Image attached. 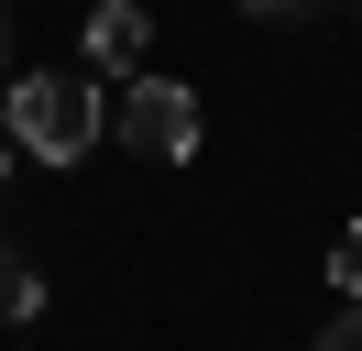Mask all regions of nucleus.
<instances>
[{
    "label": "nucleus",
    "instance_id": "obj_8",
    "mask_svg": "<svg viewBox=\"0 0 362 351\" xmlns=\"http://www.w3.org/2000/svg\"><path fill=\"white\" fill-rule=\"evenodd\" d=\"M351 22H362V0H351Z\"/></svg>",
    "mask_w": 362,
    "mask_h": 351
},
{
    "label": "nucleus",
    "instance_id": "obj_3",
    "mask_svg": "<svg viewBox=\"0 0 362 351\" xmlns=\"http://www.w3.org/2000/svg\"><path fill=\"white\" fill-rule=\"evenodd\" d=\"M143 33H154L143 0H99V11H88V66H99V77H143Z\"/></svg>",
    "mask_w": 362,
    "mask_h": 351
},
{
    "label": "nucleus",
    "instance_id": "obj_7",
    "mask_svg": "<svg viewBox=\"0 0 362 351\" xmlns=\"http://www.w3.org/2000/svg\"><path fill=\"white\" fill-rule=\"evenodd\" d=\"M11 154H23V143H11V132H0V187H11Z\"/></svg>",
    "mask_w": 362,
    "mask_h": 351
},
{
    "label": "nucleus",
    "instance_id": "obj_1",
    "mask_svg": "<svg viewBox=\"0 0 362 351\" xmlns=\"http://www.w3.org/2000/svg\"><path fill=\"white\" fill-rule=\"evenodd\" d=\"M99 121H110V99H99V77H77V66H33V77H11V99H0V132L23 154H45V165H77V154L99 143Z\"/></svg>",
    "mask_w": 362,
    "mask_h": 351
},
{
    "label": "nucleus",
    "instance_id": "obj_6",
    "mask_svg": "<svg viewBox=\"0 0 362 351\" xmlns=\"http://www.w3.org/2000/svg\"><path fill=\"white\" fill-rule=\"evenodd\" d=\"M318 351H362V297H351V307H340V318H329V329H318Z\"/></svg>",
    "mask_w": 362,
    "mask_h": 351
},
{
    "label": "nucleus",
    "instance_id": "obj_5",
    "mask_svg": "<svg viewBox=\"0 0 362 351\" xmlns=\"http://www.w3.org/2000/svg\"><path fill=\"white\" fill-rule=\"evenodd\" d=\"M329 285H340V297H362V219L340 231V253H329Z\"/></svg>",
    "mask_w": 362,
    "mask_h": 351
},
{
    "label": "nucleus",
    "instance_id": "obj_4",
    "mask_svg": "<svg viewBox=\"0 0 362 351\" xmlns=\"http://www.w3.org/2000/svg\"><path fill=\"white\" fill-rule=\"evenodd\" d=\"M33 307H45V275H33V263L0 241V318H33Z\"/></svg>",
    "mask_w": 362,
    "mask_h": 351
},
{
    "label": "nucleus",
    "instance_id": "obj_2",
    "mask_svg": "<svg viewBox=\"0 0 362 351\" xmlns=\"http://www.w3.org/2000/svg\"><path fill=\"white\" fill-rule=\"evenodd\" d=\"M121 143L154 154V165H187L198 154V88L187 77H121Z\"/></svg>",
    "mask_w": 362,
    "mask_h": 351
}]
</instances>
